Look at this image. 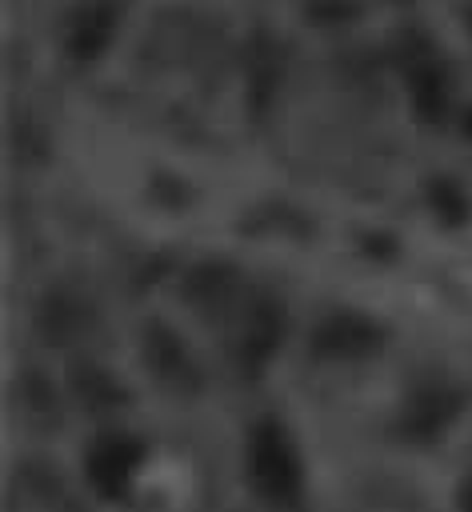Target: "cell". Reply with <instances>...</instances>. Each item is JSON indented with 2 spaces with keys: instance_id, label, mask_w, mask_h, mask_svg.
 Returning a JSON list of instances; mask_svg holds the SVG:
<instances>
[{
  "instance_id": "obj_4",
  "label": "cell",
  "mask_w": 472,
  "mask_h": 512,
  "mask_svg": "<svg viewBox=\"0 0 472 512\" xmlns=\"http://www.w3.org/2000/svg\"><path fill=\"white\" fill-rule=\"evenodd\" d=\"M460 392L448 380H420L404 408H400V428L408 440H436L460 412Z\"/></svg>"
},
{
  "instance_id": "obj_11",
  "label": "cell",
  "mask_w": 472,
  "mask_h": 512,
  "mask_svg": "<svg viewBox=\"0 0 472 512\" xmlns=\"http://www.w3.org/2000/svg\"><path fill=\"white\" fill-rule=\"evenodd\" d=\"M464 132H468V136H472V112H468V116H464Z\"/></svg>"
},
{
  "instance_id": "obj_7",
  "label": "cell",
  "mask_w": 472,
  "mask_h": 512,
  "mask_svg": "<svg viewBox=\"0 0 472 512\" xmlns=\"http://www.w3.org/2000/svg\"><path fill=\"white\" fill-rule=\"evenodd\" d=\"M276 344H280V312H276V304L272 300L248 304L244 324H240V356L260 368L272 356Z\"/></svg>"
},
{
  "instance_id": "obj_5",
  "label": "cell",
  "mask_w": 472,
  "mask_h": 512,
  "mask_svg": "<svg viewBox=\"0 0 472 512\" xmlns=\"http://www.w3.org/2000/svg\"><path fill=\"white\" fill-rule=\"evenodd\" d=\"M116 32V8L108 0H80L64 16V52L76 64H92L104 56Z\"/></svg>"
},
{
  "instance_id": "obj_9",
  "label": "cell",
  "mask_w": 472,
  "mask_h": 512,
  "mask_svg": "<svg viewBox=\"0 0 472 512\" xmlns=\"http://www.w3.org/2000/svg\"><path fill=\"white\" fill-rule=\"evenodd\" d=\"M428 200H432V208H436L448 224H460V220L468 216V204H464V196H460V188H456L452 180H436L432 192H428Z\"/></svg>"
},
{
  "instance_id": "obj_1",
  "label": "cell",
  "mask_w": 472,
  "mask_h": 512,
  "mask_svg": "<svg viewBox=\"0 0 472 512\" xmlns=\"http://www.w3.org/2000/svg\"><path fill=\"white\" fill-rule=\"evenodd\" d=\"M244 472L256 496L268 504H296L304 492V464L296 452V440L268 416L252 424L244 444Z\"/></svg>"
},
{
  "instance_id": "obj_6",
  "label": "cell",
  "mask_w": 472,
  "mask_h": 512,
  "mask_svg": "<svg viewBox=\"0 0 472 512\" xmlns=\"http://www.w3.org/2000/svg\"><path fill=\"white\" fill-rule=\"evenodd\" d=\"M144 360L152 368V376L168 388H196V364L184 348V340L164 328V324H152L144 332Z\"/></svg>"
},
{
  "instance_id": "obj_8",
  "label": "cell",
  "mask_w": 472,
  "mask_h": 512,
  "mask_svg": "<svg viewBox=\"0 0 472 512\" xmlns=\"http://www.w3.org/2000/svg\"><path fill=\"white\" fill-rule=\"evenodd\" d=\"M88 328V316L76 308V300H60V296H52L48 304H44V312H40V332L52 340V344H72L80 332Z\"/></svg>"
},
{
  "instance_id": "obj_3",
  "label": "cell",
  "mask_w": 472,
  "mask_h": 512,
  "mask_svg": "<svg viewBox=\"0 0 472 512\" xmlns=\"http://www.w3.org/2000/svg\"><path fill=\"white\" fill-rule=\"evenodd\" d=\"M384 340H388V332L372 316H364V312H328L312 328L308 348H312L316 360H364Z\"/></svg>"
},
{
  "instance_id": "obj_10",
  "label": "cell",
  "mask_w": 472,
  "mask_h": 512,
  "mask_svg": "<svg viewBox=\"0 0 472 512\" xmlns=\"http://www.w3.org/2000/svg\"><path fill=\"white\" fill-rule=\"evenodd\" d=\"M460 512H472V476H468L464 488H460Z\"/></svg>"
},
{
  "instance_id": "obj_2",
  "label": "cell",
  "mask_w": 472,
  "mask_h": 512,
  "mask_svg": "<svg viewBox=\"0 0 472 512\" xmlns=\"http://www.w3.org/2000/svg\"><path fill=\"white\" fill-rule=\"evenodd\" d=\"M140 464H144V440L124 428H104L84 448V476L92 492L104 500L128 496L132 480L140 476Z\"/></svg>"
}]
</instances>
